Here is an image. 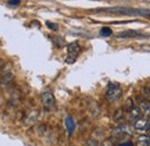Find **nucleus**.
Masks as SVG:
<instances>
[{
  "instance_id": "obj_11",
  "label": "nucleus",
  "mask_w": 150,
  "mask_h": 146,
  "mask_svg": "<svg viewBox=\"0 0 150 146\" xmlns=\"http://www.w3.org/2000/svg\"><path fill=\"white\" fill-rule=\"evenodd\" d=\"M136 146H150V137L142 135L136 138Z\"/></svg>"
},
{
  "instance_id": "obj_8",
  "label": "nucleus",
  "mask_w": 150,
  "mask_h": 146,
  "mask_svg": "<svg viewBox=\"0 0 150 146\" xmlns=\"http://www.w3.org/2000/svg\"><path fill=\"white\" fill-rule=\"evenodd\" d=\"M137 108L140 109L141 114L147 115V116H150V103L148 102V101H146V100H140Z\"/></svg>"
},
{
  "instance_id": "obj_2",
  "label": "nucleus",
  "mask_w": 150,
  "mask_h": 146,
  "mask_svg": "<svg viewBox=\"0 0 150 146\" xmlns=\"http://www.w3.org/2000/svg\"><path fill=\"white\" fill-rule=\"evenodd\" d=\"M105 96H106V100L109 102H112V103L113 102H118L122 96V89L118 84L110 82L106 87Z\"/></svg>"
},
{
  "instance_id": "obj_4",
  "label": "nucleus",
  "mask_w": 150,
  "mask_h": 146,
  "mask_svg": "<svg viewBox=\"0 0 150 146\" xmlns=\"http://www.w3.org/2000/svg\"><path fill=\"white\" fill-rule=\"evenodd\" d=\"M133 129L139 133L150 132V120L147 117H140L135 122H133Z\"/></svg>"
},
{
  "instance_id": "obj_17",
  "label": "nucleus",
  "mask_w": 150,
  "mask_h": 146,
  "mask_svg": "<svg viewBox=\"0 0 150 146\" xmlns=\"http://www.w3.org/2000/svg\"><path fill=\"white\" fill-rule=\"evenodd\" d=\"M149 93H150V88H149Z\"/></svg>"
},
{
  "instance_id": "obj_3",
  "label": "nucleus",
  "mask_w": 150,
  "mask_h": 146,
  "mask_svg": "<svg viewBox=\"0 0 150 146\" xmlns=\"http://www.w3.org/2000/svg\"><path fill=\"white\" fill-rule=\"evenodd\" d=\"M80 52H81V47L77 42H73V43L68 44V47H67V58L65 59V62L67 64H73L76 60L77 56L80 55Z\"/></svg>"
},
{
  "instance_id": "obj_15",
  "label": "nucleus",
  "mask_w": 150,
  "mask_h": 146,
  "mask_svg": "<svg viewBox=\"0 0 150 146\" xmlns=\"http://www.w3.org/2000/svg\"><path fill=\"white\" fill-rule=\"evenodd\" d=\"M98 144H97V142L95 140V139H89L88 142H87V144H86V146H97Z\"/></svg>"
},
{
  "instance_id": "obj_7",
  "label": "nucleus",
  "mask_w": 150,
  "mask_h": 146,
  "mask_svg": "<svg viewBox=\"0 0 150 146\" xmlns=\"http://www.w3.org/2000/svg\"><path fill=\"white\" fill-rule=\"evenodd\" d=\"M136 37H143V35L140 31H135V30L122 31L117 35V38H136Z\"/></svg>"
},
{
  "instance_id": "obj_14",
  "label": "nucleus",
  "mask_w": 150,
  "mask_h": 146,
  "mask_svg": "<svg viewBox=\"0 0 150 146\" xmlns=\"http://www.w3.org/2000/svg\"><path fill=\"white\" fill-rule=\"evenodd\" d=\"M46 26H47V28H50L52 30H57L58 29V26H57L56 23H52V22H46Z\"/></svg>"
},
{
  "instance_id": "obj_1",
  "label": "nucleus",
  "mask_w": 150,
  "mask_h": 146,
  "mask_svg": "<svg viewBox=\"0 0 150 146\" xmlns=\"http://www.w3.org/2000/svg\"><path fill=\"white\" fill-rule=\"evenodd\" d=\"M95 13H109L114 15H136V16H148L150 18V9L146 8H133L126 6H112V7H104V8H96L91 9Z\"/></svg>"
},
{
  "instance_id": "obj_16",
  "label": "nucleus",
  "mask_w": 150,
  "mask_h": 146,
  "mask_svg": "<svg viewBox=\"0 0 150 146\" xmlns=\"http://www.w3.org/2000/svg\"><path fill=\"white\" fill-rule=\"evenodd\" d=\"M119 146H134V145H133L132 142L128 140V142H122V143H120V145Z\"/></svg>"
},
{
  "instance_id": "obj_12",
  "label": "nucleus",
  "mask_w": 150,
  "mask_h": 146,
  "mask_svg": "<svg viewBox=\"0 0 150 146\" xmlns=\"http://www.w3.org/2000/svg\"><path fill=\"white\" fill-rule=\"evenodd\" d=\"M99 34H100V36H103V37H109V36H111L113 33L111 28H109V27H103V28L100 29Z\"/></svg>"
},
{
  "instance_id": "obj_9",
  "label": "nucleus",
  "mask_w": 150,
  "mask_h": 146,
  "mask_svg": "<svg viewBox=\"0 0 150 146\" xmlns=\"http://www.w3.org/2000/svg\"><path fill=\"white\" fill-rule=\"evenodd\" d=\"M127 114H128V117L131 118L133 122H135L136 120H139L140 116H141V111H140V109H139L136 106L129 108V109L127 110Z\"/></svg>"
},
{
  "instance_id": "obj_13",
  "label": "nucleus",
  "mask_w": 150,
  "mask_h": 146,
  "mask_svg": "<svg viewBox=\"0 0 150 146\" xmlns=\"http://www.w3.org/2000/svg\"><path fill=\"white\" fill-rule=\"evenodd\" d=\"M9 6H13V7H16V6H19L20 4H21V1L20 0H9L8 2H7Z\"/></svg>"
},
{
  "instance_id": "obj_5",
  "label": "nucleus",
  "mask_w": 150,
  "mask_h": 146,
  "mask_svg": "<svg viewBox=\"0 0 150 146\" xmlns=\"http://www.w3.org/2000/svg\"><path fill=\"white\" fill-rule=\"evenodd\" d=\"M132 132H133V131H132L131 127L124 124V125H118L117 128L113 130L112 135H113V138H115V139H118V140H121L122 138L125 139L126 137L131 136Z\"/></svg>"
},
{
  "instance_id": "obj_10",
  "label": "nucleus",
  "mask_w": 150,
  "mask_h": 146,
  "mask_svg": "<svg viewBox=\"0 0 150 146\" xmlns=\"http://www.w3.org/2000/svg\"><path fill=\"white\" fill-rule=\"evenodd\" d=\"M65 127H66V130H67L68 135L71 136L75 130V122H74V120H73V117L67 116V117L65 118Z\"/></svg>"
},
{
  "instance_id": "obj_18",
  "label": "nucleus",
  "mask_w": 150,
  "mask_h": 146,
  "mask_svg": "<svg viewBox=\"0 0 150 146\" xmlns=\"http://www.w3.org/2000/svg\"><path fill=\"white\" fill-rule=\"evenodd\" d=\"M149 137H150V136H149Z\"/></svg>"
},
{
  "instance_id": "obj_6",
  "label": "nucleus",
  "mask_w": 150,
  "mask_h": 146,
  "mask_svg": "<svg viewBox=\"0 0 150 146\" xmlns=\"http://www.w3.org/2000/svg\"><path fill=\"white\" fill-rule=\"evenodd\" d=\"M42 103H43L45 107H47V108L53 107L54 103H56V99H54L53 94L50 93V92H46V93L42 94Z\"/></svg>"
}]
</instances>
